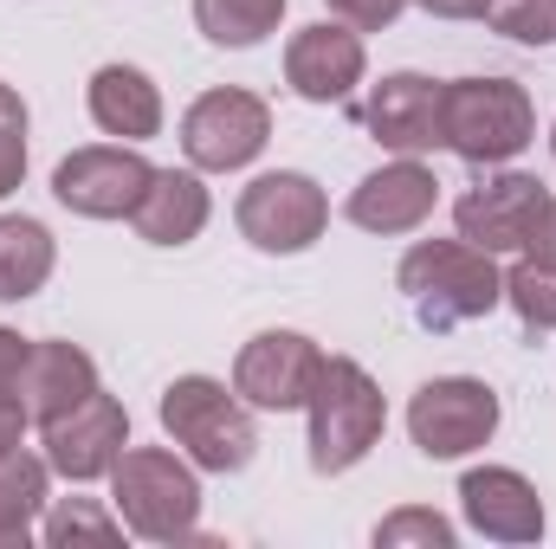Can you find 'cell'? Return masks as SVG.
I'll return each mask as SVG.
<instances>
[{
	"label": "cell",
	"instance_id": "3957f363",
	"mask_svg": "<svg viewBox=\"0 0 556 549\" xmlns=\"http://www.w3.org/2000/svg\"><path fill=\"white\" fill-rule=\"evenodd\" d=\"M531 137H538V111H531L525 85H511V78H459V85L440 91V142L459 162H472V168L511 162Z\"/></svg>",
	"mask_w": 556,
	"mask_h": 549
},
{
	"label": "cell",
	"instance_id": "7402d4cb",
	"mask_svg": "<svg viewBox=\"0 0 556 549\" xmlns=\"http://www.w3.org/2000/svg\"><path fill=\"white\" fill-rule=\"evenodd\" d=\"M278 13H285V0H194V26L214 46H233V52L260 46L278 26Z\"/></svg>",
	"mask_w": 556,
	"mask_h": 549
},
{
	"label": "cell",
	"instance_id": "5bb4252c",
	"mask_svg": "<svg viewBox=\"0 0 556 549\" xmlns=\"http://www.w3.org/2000/svg\"><path fill=\"white\" fill-rule=\"evenodd\" d=\"M459 505H466V524L492 544H538L544 537V498L525 472L511 465H479L459 478Z\"/></svg>",
	"mask_w": 556,
	"mask_h": 549
},
{
	"label": "cell",
	"instance_id": "4316f807",
	"mask_svg": "<svg viewBox=\"0 0 556 549\" xmlns=\"http://www.w3.org/2000/svg\"><path fill=\"white\" fill-rule=\"evenodd\" d=\"M376 544L382 549H402V544H427V549H453V524L440 511H395L376 524Z\"/></svg>",
	"mask_w": 556,
	"mask_h": 549
},
{
	"label": "cell",
	"instance_id": "52a82bcc",
	"mask_svg": "<svg viewBox=\"0 0 556 549\" xmlns=\"http://www.w3.org/2000/svg\"><path fill=\"white\" fill-rule=\"evenodd\" d=\"M266 137H273V111H266V98H253V91H207V98H194L188 117H181V149H188V162L207 168V175L247 168V162L266 149Z\"/></svg>",
	"mask_w": 556,
	"mask_h": 549
},
{
	"label": "cell",
	"instance_id": "f1b7e54d",
	"mask_svg": "<svg viewBox=\"0 0 556 549\" xmlns=\"http://www.w3.org/2000/svg\"><path fill=\"white\" fill-rule=\"evenodd\" d=\"M26 356H33V343H26L20 330H0V395H20V382H26Z\"/></svg>",
	"mask_w": 556,
	"mask_h": 549
},
{
	"label": "cell",
	"instance_id": "d6986e66",
	"mask_svg": "<svg viewBox=\"0 0 556 549\" xmlns=\"http://www.w3.org/2000/svg\"><path fill=\"white\" fill-rule=\"evenodd\" d=\"M91 124L104 137H124V142H149L162 130V91L142 78L137 65H104L91 78Z\"/></svg>",
	"mask_w": 556,
	"mask_h": 549
},
{
	"label": "cell",
	"instance_id": "cb8c5ba5",
	"mask_svg": "<svg viewBox=\"0 0 556 549\" xmlns=\"http://www.w3.org/2000/svg\"><path fill=\"white\" fill-rule=\"evenodd\" d=\"M117 537H124V524H117V518H104L91 498H65V505H52V511H46V544H52V549H78V544L111 549Z\"/></svg>",
	"mask_w": 556,
	"mask_h": 549
},
{
	"label": "cell",
	"instance_id": "603a6c76",
	"mask_svg": "<svg viewBox=\"0 0 556 549\" xmlns=\"http://www.w3.org/2000/svg\"><path fill=\"white\" fill-rule=\"evenodd\" d=\"M505 304L518 310V323L525 330H556V266H538V259H525V266H511L505 272Z\"/></svg>",
	"mask_w": 556,
	"mask_h": 549
},
{
	"label": "cell",
	"instance_id": "44dd1931",
	"mask_svg": "<svg viewBox=\"0 0 556 549\" xmlns=\"http://www.w3.org/2000/svg\"><path fill=\"white\" fill-rule=\"evenodd\" d=\"M46 478H52V465L46 459H33V452H0V544H20L33 537V518H39V505H46Z\"/></svg>",
	"mask_w": 556,
	"mask_h": 549
},
{
	"label": "cell",
	"instance_id": "8fae6325",
	"mask_svg": "<svg viewBox=\"0 0 556 549\" xmlns=\"http://www.w3.org/2000/svg\"><path fill=\"white\" fill-rule=\"evenodd\" d=\"M149 162H142L137 149H72L65 162H59V175H52V194L72 207V214H85V220H124V214H137L142 188H149Z\"/></svg>",
	"mask_w": 556,
	"mask_h": 549
},
{
	"label": "cell",
	"instance_id": "ffe728a7",
	"mask_svg": "<svg viewBox=\"0 0 556 549\" xmlns=\"http://www.w3.org/2000/svg\"><path fill=\"white\" fill-rule=\"evenodd\" d=\"M52 259H59V246H52V233H46L39 220H26V214H0V297H7V304L46 291Z\"/></svg>",
	"mask_w": 556,
	"mask_h": 549
},
{
	"label": "cell",
	"instance_id": "7c38bea8",
	"mask_svg": "<svg viewBox=\"0 0 556 549\" xmlns=\"http://www.w3.org/2000/svg\"><path fill=\"white\" fill-rule=\"evenodd\" d=\"M544 201H551V194H544L538 175H485V181H472V188L459 194L453 220H459V240H466V246H479V253L498 259V253H511V246L531 240Z\"/></svg>",
	"mask_w": 556,
	"mask_h": 549
},
{
	"label": "cell",
	"instance_id": "9a60e30c",
	"mask_svg": "<svg viewBox=\"0 0 556 549\" xmlns=\"http://www.w3.org/2000/svg\"><path fill=\"white\" fill-rule=\"evenodd\" d=\"M285 78L304 104H343L363 85V33L350 26H304L285 46Z\"/></svg>",
	"mask_w": 556,
	"mask_h": 549
},
{
	"label": "cell",
	"instance_id": "8992f818",
	"mask_svg": "<svg viewBox=\"0 0 556 549\" xmlns=\"http://www.w3.org/2000/svg\"><path fill=\"white\" fill-rule=\"evenodd\" d=\"M408 433L427 459H466L498 433V395L472 375H440L408 401Z\"/></svg>",
	"mask_w": 556,
	"mask_h": 549
},
{
	"label": "cell",
	"instance_id": "7a4b0ae2",
	"mask_svg": "<svg viewBox=\"0 0 556 549\" xmlns=\"http://www.w3.org/2000/svg\"><path fill=\"white\" fill-rule=\"evenodd\" d=\"M311 472H350L389 426L382 408V388L369 382L363 362L350 356H324L317 362V382H311Z\"/></svg>",
	"mask_w": 556,
	"mask_h": 549
},
{
	"label": "cell",
	"instance_id": "f546056e",
	"mask_svg": "<svg viewBox=\"0 0 556 549\" xmlns=\"http://www.w3.org/2000/svg\"><path fill=\"white\" fill-rule=\"evenodd\" d=\"M525 253H531L538 266H556V201H544V214H538V227H531Z\"/></svg>",
	"mask_w": 556,
	"mask_h": 549
},
{
	"label": "cell",
	"instance_id": "4dcf8cb0",
	"mask_svg": "<svg viewBox=\"0 0 556 549\" xmlns=\"http://www.w3.org/2000/svg\"><path fill=\"white\" fill-rule=\"evenodd\" d=\"M26 420H33V413H26V401H20V395H0V452H13V446H20Z\"/></svg>",
	"mask_w": 556,
	"mask_h": 549
},
{
	"label": "cell",
	"instance_id": "ba28073f",
	"mask_svg": "<svg viewBox=\"0 0 556 549\" xmlns=\"http://www.w3.org/2000/svg\"><path fill=\"white\" fill-rule=\"evenodd\" d=\"M233 220H240V233L260 253H304V246H317V233L330 220V201H324V188L311 175L278 168V175H260L240 194V214Z\"/></svg>",
	"mask_w": 556,
	"mask_h": 549
},
{
	"label": "cell",
	"instance_id": "d6a6232c",
	"mask_svg": "<svg viewBox=\"0 0 556 549\" xmlns=\"http://www.w3.org/2000/svg\"><path fill=\"white\" fill-rule=\"evenodd\" d=\"M551 149H556V130H551Z\"/></svg>",
	"mask_w": 556,
	"mask_h": 549
},
{
	"label": "cell",
	"instance_id": "484cf974",
	"mask_svg": "<svg viewBox=\"0 0 556 549\" xmlns=\"http://www.w3.org/2000/svg\"><path fill=\"white\" fill-rule=\"evenodd\" d=\"M26 181V104L13 85H0V194Z\"/></svg>",
	"mask_w": 556,
	"mask_h": 549
},
{
	"label": "cell",
	"instance_id": "2e32d148",
	"mask_svg": "<svg viewBox=\"0 0 556 549\" xmlns=\"http://www.w3.org/2000/svg\"><path fill=\"white\" fill-rule=\"evenodd\" d=\"M433 201H440L433 168H420L415 155H402V162H389V168H376V175L356 181L350 220H356L363 233H415L420 220L433 214Z\"/></svg>",
	"mask_w": 556,
	"mask_h": 549
},
{
	"label": "cell",
	"instance_id": "4fadbf2b",
	"mask_svg": "<svg viewBox=\"0 0 556 549\" xmlns=\"http://www.w3.org/2000/svg\"><path fill=\"white\" fill-rule=\"evenodd\" d=\"M440 91L446 85H433V78H420V72H395V78H382L369 98H363V130L382 142V149H395V155H427V149H440Z\"/></svg>",
	"mask_w": 556,
	"mask_h": 549
},
{
	"label": "cell",
	"instance_id": "5b68a950",
	"mask_svg": "<svg viewBox=\"0 0 556 549\" xmlns=\"http://www.w3.org/2000/svg\"><path fill=\"white\" fill-rule=\"evenodd\" d=\"M162 426L201 472H247L260 452L253 413L240 395H227L214 375H181L162 388Z\"/></svg>",
	"mask_w": 556,
	"mask_h": 549
},
{
	"label": "cell",
	"instance_id": "6da1fadb",
	"mask_svg": "<svg viewBox=\"0 0 556 549\" xmlns=\"http://www.w3.org/2000/svg\"><path fill=\"white\" fill-rule=\"evenodd\" d=\"M395 284L408 291L415 317L440 336V330H459L472 317H492L505 304V272L492 266V253L466 246V240H420L415 253L402 259Z\"/></svg>",
	"mask_w": 556,
	"mask_h": 549
},
{
	"label": "cell",
	"instance_id": "1f68e13d",
	"mask_svg": "<svg viewBox=\"0 0 556 549\" xmlns=\"http://www.w3.org/2000/svg\"><path fill=\"white\" fill-rule=\"evenodd\" d=\"M427 13H440V20H485V0H415Z\"/></svg>",
	"mask_w": 556,
	"mask_h": 549
},
{
	"label": "cell",
	"instance_id": "d4e9b609",
	"mask_svg": "<svg viewBox=\"0 0 556 549\" xmlns=\"http://www.w3.org/2000/svg\"><path fill=\"white\" fill-rule=\"evenodd\" d=\"M485 26L518 39V46H551L556 39V0H485Z\"/></svg>",
	"mask_w": 556,
	"mask_h": 549
},
{
	"label": "cell",
	"instance_id": "30bf717a",
	"mask_svg": "<svg viewBox=\"0 0 556 549\" xmlns=\"http://www.w3.org/2000/svg\"><path fill=\"white\" fill-rule=\"evenodd\" d=\"M317 362L324 349L298 330H266L240 349L233 362V395L247 408H266V413H291L311 401V382H317Z\"/></svg>",
	"mask_w": 556,
	"mask_h": 549
},
{
	"label": "cell",
	"instance_id": "83f0119b",
	"mask_svg": "<svg viewBox=\"0 0 556 549\" xmlns=\"http://www.w3.org/2000/svg\"><path fill=\"white\" fill-rule=\"evenodd\" d=\"M402 7H408V0H330V13H337L350 33H382V26L402 20Z\"/></svg>",
	"mask_w": 556,
	"mask_h": 549
},
{
	"label": "cell",
	"instance_id": "ac0fdd59",
	"mask_svg": "<svg viewBox=\"0 0 556 549\" xmlns=\"http://www.w3.org/2000/svg\"><path fill=\"white\" fill-rule=\"evenodd\" d=\"M85 395H98V362H91L78 343H33V356H26V382H20L26 413L46 426L52 413L78 408Z\"/></svg>",
	"mask_w": 556,
	"mask_h": 549
},
{
	"label": "cell",
	"instance_id": "9c48e42d",
	"mask_svg": "<svg viewBox=\"0 0 556 549\" xmlns=\"http://www.w3.org/2000/svg\"><path fill=\"white\" fill-rule=\"evenodd\" d=\"M124 439H130V413H124V401H111L98 388L78 408L46 420V465L59 478H72V485H91L124 459Z\"/></svg>",
	"mask_w": 556,
	"mask_h": 549
},
{
	"label": "cell",
	"instance_id": "277c9868",
	"mask_svg": "<svg viewBox=\"0 0 556 549\" xmlns=\"http://www.w3.org/2000/svg\"><path fill=\"white\" fill-rule=\"evenodd\" d=\"M111 498L124 531H137L142 544H188L201 524V478L162 446H137L111 465Z\"/></svg>",
	"mask_w": 556,
	"mask_h": 549
},
{
	"label": "cell",
	"instance_id": "e0dca14e",
	"mask_svg": "<svg viewBox=\"0 0 556 549\" xmlns=\"http://www.w3.org/2000/svg\"><path fill=\"white\" fill-rule=\"evenodd\" d=\"M207 214H214V201H207L201 175H188V168H155L130 220H137V233L149 246H188V240L207 227Z\"/></svg>",
	"mask_w": 556,
	"mask_h": 549
}]
</instances>
